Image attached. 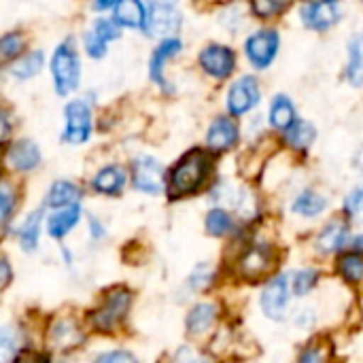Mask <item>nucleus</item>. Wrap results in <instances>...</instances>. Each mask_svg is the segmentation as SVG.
Wrapping results in <instances>:
<instances>
[{
    "label": "nucleus",
    "mask_w": 363,
    "mask_h": 363,
    "mask_svg": "<svg viewBox=\"0 0 363 363\" xmlns=\"http://www.w3.org/2000/svg\"><path fill=\"white\" fill-rule=\"evenodd\" d=\"M208 174V160L202 151H191L187 153L172 170L170 183H168V194L172 198L189 196L198 191Z\"/></svg>",
    "instance_id": "nucleus-1"
},
{
    "label": "nucleus",
    "mask_w": 363,
    "mask_h": 363,
    "mask_svg": "<svg viewBox=\"0 0 363 363\" xmlns=\"http://www.w3.org/2000/svg\"><path fill=\"white\" fill-rule=\"evenodd\" d=\"M51 74L57 94H68L79 83V57L72 43H62L51 57Z\"/></svg>",
    "instance_id": "nucleus-2"
},
{
    "label": "nucleus",
    "mask_w": 363,
    "mask_h": 363,
    "mask_svg": "<svg viewBox=\"0 0 363 363\" xmlns=\"http://www.w3.org/2000/svg\"><path fill=\"white\" fill-rule=\"evenodd\" d=\"M66 128H64V140L70 145H81L89 138L91 134V113L89 106L83 100H72L66 111Z\"/></svg>",
    "instance_id": "nucleus-3"
},
{
    "label": "nucleus",
    "mask_w": 363,
    "mask_h": 363,
    "mask_svg": "<svg viewBox=\"0 0 363 363\" xmlns=\"http://www.w3.org/2000/svg\"><path fill=\"white\" fill-rule=\"evenodd\" d=\"M132 181L138 191L155 196L164 189V166L157 160L143 155L132 166Z\"/></svg>",
    "instance_id": "nucleus-4"
},
{
    "label": "nucleus",
    "mask_w": 363,
    "mask_h": 363,
    "mask_svg": "<svg viewBox=\"0 0 363 363\" xmlns=\"http://www.w3.org/2000/svg\"><path fill=\"white\" fill-rule=\"evenodd\" d=\"M130 300H132L130 298V291H125V289L113 291L106 298V302L102 304V308H98L94 313V325L100 332H111L125 317V313L130 308Z\"/></svg>",
    "instance_id": "nucleus-5"
},
{
    "label": "nucleus",
    "mask_w": 363,
    "mask_h": 363,
    "mask_svg": "<svg viewBox=\"0 0 363 363\" xmlns=\"http://www.w3.org/2000/svg\"><path fill=\"white\" fill-rule=\"evenodd\" d=\"M257 102H259V85L251 74L240 77L228 91V108L236 117L249 113Z\"/></svg>",
    "instance_id": "nucleus-6"
},
{
    "label": "nucleus",
    "mask_w": 363,
    "mask_h": 363,
    "mask_svg": "<svg viewBox=\"0 0 363 363\" xmlns=\"http://www.w3.org/2000/svg\"><path fill=\"white\" fill-rule=\"evenodd\" d=\"M247 57L255 68H266L277 55L279 49V34L274 30H259L249 36L247 40Z\"/></svg>",
    "instance_id": "nucleus-7"
},
{
    "label": "nucleus",
    "mask_w": 363,
    "mask_h": 363,
    "mask_svg": "<svg viewBox=\"0 0 363 363\" xmlns=\"http://www.w3.org/2000/svg\"><path fill=\"white\" fill-rule=\"evenodd\" d=\"M300 17L304 26L311 30H330L332 26L338 23L340 11L330 0H308L300 9Z\"/></svg>",
    "instance_id": "nucleus-8"
},
{
    "label": "nucleus",
    "mask_w": 363,
    "mask_h": 363,
    "mask_svg": "<svg viewBox=\"0 0 363 363\" xmlns=\"http://www.w3.org/2000/svg\"><path fill=\"white\" fill-rule=\"evenodd\" d=\"M287 302H289V285L285 277H277L272 279L264 294H262V311L268 319L281 321L285 317L287 311Z\"/></svg>",
    "instance_id": "nucleus-9"
},
{
    "label": "nucleus",
    "mask_w": 363,
    "mask_h": 363,
    "mask_svg": "<svg viewBox=\"0 0 363 363\" xmlns=\"http://www.w3.org/2000/svg\"><path fill=\"white\" fill-rule=\"evenodd\" d=\"M200 64L202 68L215 77V79H228L234 72L236 66V57L234 51L223 47V45H211L200 53Z\"/></svg>",
    "instance_id": "nucleus-10"
},
{
    "label": "nucleus",
    "mask_w": 363,
    "mask_h": 363,
    "mask_svg": "<svg viewBox=\"0 0 363 363\" xmlns=\"http://www.w3.org/2000/svg\"><path fill=\"white\" fill-rule=\"evenodd\" d=\"M181 28V13L177 6H151L145 30L155 36H170Z\"/></svg>",
    "instance_id": "nucleus-11"
},
{
    "label": "nucleus",
    "mask_w": 363,
    "mask_h": 363,
    "mask_svg": "<svg viewBox=\"0 0 363 363\" xmlns=\"http://www.w3.org/2000/svg\"><path fill=\"white\" fill-rule=\"evenodd\" d=\"M238 140V125L228 117H217L206 134V145L215 151H228Z\"/></svg>",
    "instance_id": "nucleus-12"
},
{
    "label": "nucleus",
    "mask_w": 363,
    "mask_h": 363,
    "mask_svg": "<svg viewBox=\"0 0 363 363\" xmlns=\"http://www.w3.org/2000/svg\"><path fill=\"white\" fill-rule=\"evenodd\" d=\"M6 162H9V166L13 168V170H21V172H26V170H32V168H36L38 166V162H40V151H38V147L32 143V140H17V143H13L11 147H9V151H6Z\"/></svg>",
    "instance_id": "nucleus-13"
},
{
    "label": "nucleus",
    "mask_w": 363,
    "mask_h": 363,
    "mask_svg": "<svg viewBox=\"0 0 363 363\" xmlns=\"http://www.w3.org/2000/svg\"><path fill=\"white\" fill-rule=\"evenodd\" d=\"M49 342L60 351H70V349H77L83 342V334H81L79 325L72 319H62L51 328Z\"/></svg>",
    "instance_id": "nucleus-14"
},
{
    "label": "nucleus",
    "mask_w": 363,
    "mask_h": 363,
    "mask_svg": "<svg viewBox=\"0 0 363 363\" xmlns=\"http://www.w3.org/2000/svg\"><path fill=\"white\" fill-rule=\"evenodd\" d=\"M181 51V40L179 38H164L160 45H157V49L153 51V55H151V62H149V74H151V79L157 83V85H162V87H166V81H164V74H162V70H164V64L168 62V57H172L174 53H179Z\"/></svg>",
    "instance_id": "nucleus-15"
},
{
    "label": "nucleus",
    "mask_w": 363,
    "mask_h": 363,
    "mask_svg": "<svg viewBox=\"0 0 363 363\" xmlns=\"http://www.w3.org/2000/svg\"><path fill=\"white\" fill-rule=\"evenodd\" d=\"M81 217V206L74 202V204H68V206H62V211L53 213L47 221V232L53 236V238H62L66 236L79 221Z\"/></svg>",
    "instance_id": "nucleus-16"
},
{
    "label": "nucleus",
    "mask_w": 363,
    "mask_h": 363,
    "mask_svg": "<svg viewBox=\"0 0 363 363\" xmlns=\"http://www.w3.org/2000/svg\"><path fill=\"white\" fill-rule=\"evenodd\" d=\"M147 11L140 0H119L115 4V21L125 28H145Z\"/></svg>",
    "instance_id": "nucleus-17"
},
{
    "label": "nucleus",
    "mask_w": 363,
    "mask_h": 363,
    "mask_svg": "<svg viewBox=\"0 0 363 363\" xmlns=\"http://www.w3.org/2000/svg\"><path fill=\"white\" fill-rule=\"evenodd\" d=\"M347 236H349V228L342 221H338V219L330 221L317 238V249L321 253H334V251L345 247Z\"/></svg>",
    "instance_id": "nucleus-18"
},
{
    "label": "nucleus",
    "mask_w": 363,
    "mask_h": 363,
    "mask_svg": "<svg viewBox=\"0 0 363 363\" xmlns=\"http://www.w3.org/2000/svg\"><path fill=\"white\" fill-rule=\"evenodd\" d=\"M270 268V251L268 247H251L240 259V272L247 279H257Z\"/></svg>",
    "instance_id": "nucleus-19"
},
{
    "label": "nucleus",
    "mask_w": 363,
    "mask_h": 363,
    "mask_svg": "<svg viewBox=\"0 0 363 363\" xmlns=\"http://www.w3.org/2000/svg\"><path fill=\"white\" fill-rule=\"evenodd\" d=\"M123 183H125V174L117 166H106L94 177V189L106 196H117L123 189Z\"/></svg>",
    "instance_id": "nucleus-20"
},
{
    "label": "nucleus",
    "mask_w": 363,
    "mask_h": 363,
    "mask_svg": "<svg viewBox=\"0 0 363 363\" xmlns=\"http://www.w3.org/2000/svg\"><path fill=\"white\" fill-rule=\"evenodd\" d=\"M215 319H217V306L215 304H208V302L198 304L191 308V313L187 317V330H189V334L200 336V334L211 330Z\"/></svg>",
    "instance_id": "nucleus-21"
},
{
    "label": "nucleus",
    "mask_w": 363,
    "mask_h": 363,
    "mask_svg": "<svg viewBox=\"0 0 363 363\" xmlns=\"http://www.w3.org/2000/svg\"><path fill=\"white\" fill-rule=\"evenodd\" d=\"M79 198H81V189H79L74 183L57 181V183H53L51 189H49L47 204L53 206V208H62V206H68V204L79 202Z\"/></svg>",
    "instance_id": "nucleus-22"
},
{
    "label": "nucleus",
    "mask_w": 363,
    "mask_h": 363,
    "mask_svg": "<svg viewBox=\"0 0 363 363\" xmlns=\"http://www.w3.org/2000/svg\"><path fill=\"white\" fill-rule=\"evenodd\" d=\"M349 53H351V60H349V68H347V79L351 85L363 87V32L351 40Z\"/></svg>",
    "instance_id": "nucleus-23"
},
{
    "label": "nucleus",
    "mask_w": 363,
    "mask_h": 363,
    "mask_svg": "<svg viewBox=\"0 0 363 363\" xmlns=\"http://www.w3.org/2000/svg\"><path fill=\"white\" fill-rule=\"evenodd\" d=\"M294 104L287 96H277L270 106V123L279 130H287L294 123Z\"/></svg>",
    "instance_id": "nucleus-24"
},
{
    "label": "nucleus",
    "mask_w": 363,
    "mask_h": 363,
    "mask_svg": "<svg viewBox=\"0 0 363 363\" xmlns=\"http://www.w3.org/2000/svg\"><path fill=\"white\" fill-rule=\"evenodd\" d=\"M287 143L296 149H306L311 147V143L315 140V128L306 121H294L289 128H287V134H285Z\"/></svg>",
    "instance_id": "nucleus-25"
},
{
    "label": "nucleus",
    "mask_w": 363,
    "mask_h": 363,
    "mask_svg": "<svg viewBox=\"0 0 363 363\" xmlns=\"http://www.w3.org/2000/svg\"><path fill=\"white\" fill-rule=\"evenodd\" d=\"M325 198H321L315 191H304L302 196H298V200L294 202V213L302 215V217H317L323 208H325Z\"/></svg>",
    "instance_id": "nucleus-26"
},
{
    "label": "nucleus",
    "mask_w": 363,
    "mask_h": 363,
    "mask_svg": "<svg viewBox=\"0 0 363 363\" xmlns=\"http://www.w3.org/2000/svg\"><path fill=\"white\" fill-rule=\"evenodd\" d=\"M40 219H43V211H36V213H32V215L23 221V225L19 228V242H21V247H23L26 251L36 249Z\"/></svg>",
    "instance_id": "nucleus-27"
},
{
    "label": "nucleus",
    "mask_w": 363,
    "mask_h": 363,
    "mask_svg": "<svg viewBox=\"0 0 363 363\" xmlns=\"http://www.w3.org/2000/svg\"><path fill=\"white\" fill-rule=\"evenodd\" d=\"M40 66H43V53H40V51H34V53H30L28 57H21V60L11 68V74H13L15 79H30V77H34V74L40 70Z\"/></svg>",
    "instance_id": "nucleus-28"
},
{
    "label": "nucleus",
    "mask_w": 363,
    "mask_h": 363,
    "mask_svg": "<svg viewBox=\"0 0 363 363\" xmlns=\"http://www.w3.org/2000/svg\"><path fill=\"white\" fill-rule=\"evenodd\" d=\"M338 270L340 274L351 281V283H359L363 281V257L357 253H351V255H345L338 264Z\"/></svg>",
    "instance_id": "nucleus-29"
},
{
    "label": "nucleus",
    "mask_w": 363,
    "mask_h": 363,
    "mask_svg": "<svg viewBox=\"0 0 363 363\" xmlns=\"http://www.w3.org/2000/svg\"><path fill=\"white\" fill-rule=\"evenodd\" d=\"M206 230L213 236H225L232 230V217L223 208H213L206 215Z\"/></svg>",
    "instance_id": "nucleus-30"
},
{
    "label": "nucleus",
    "mask_w": 363,
    "mask_h": 363,
    "mask_svg": "<svg viewBox=\"0 0 363 363\" xmlns=\"http://www.w3.org/2000/svg\"><path fill=\"white\" fill-rule=\"evenodd\" d=\"M317 277H319V274H317L315 270H311V268H308V270H300V272H296L294 283H291V285H294V294H296V296H300V298H302V296H306V294L315 287Z\"/></svg>",
    "instance_id": "nucleus-31"
},
{
    "label": "nucleus",
    "mask_w": 363,
    "mask_h": 363,
    "mask_svg": "<svg viewBox=\"0 0 363 363\" xmlns=\"http://www.w3.org/2000/svg\"><path fill=\"white\" fill-rule=\"evenodd\" d=\"M349 217L355 221V223H362L363 225V185L357 187L349 198H347V204H345Z\"/></svg>",
    "instance_id": "nucleus-32"
},
{
    "label": "nucleus",
    "mask_w": 363,
    "mask_h": 363,
    "mask_svg": "<svg viewBox=\"0 0 363 363\" xmlns=\"http://www.w3.org/2000/svg\"><path fill=\"white\" fill-rule=\"evenodd\" d=\"M23 49V40L19 34H4L2 40H0V53L4 60H13L17 57V53Z\"/></svg>",
    "instance_id": "nucleus-33"
},
{
    "label": "nucleus",
    "mask_w": 363,
    "mask_h": 363,
    "mask_svg": "<svg viewBox=\"0 0 363 363\" xmlns=\"http://www.w3.org/2000/svg\"><path fill=\"white\" fill-rule=\"evenodd\" d=\"M291 0H253V11L262 17H270L281 13Z\"/></svg>",
    "instance_id": "nucleus-34"
},
{
    "label": "nucleus",
    "mask_w": 363,
    "mask_h": 363,
    "mask_svg": "<svg viewBox=\"0 0 363 363\" xmlns=\"http://www.w3.org/2000/svg\"><path fill=\"white\" fill-rule=\"evenodd\" d=\"M104 43H111V40H115L117 36H119V23H113V21H108V19H98L96 23H94V28H91Z\"/></svg>",
    "instance_id": "nucleus-35"
},
{
    "label": "nucleus",
    "mask_w": 363,
    "mask_h": 363,
    "mask_svg": "<svg viewBox=\"0 0 363 363\" xmlns=\"http://www.w3.org/2000/svg\"><path fill=\"white\" fill-rule=\"evenodd\" d=\"M85 51L91 55V57H102L104 55V51H106V43L94 32V30H89L87 34H85Z\"/></svg>",
    "instance_id": "nucleus-36"
},
{
    "label": "nucleus",
    "mask_w": 363,
    "mask_h": 363,
    "mask_svg": "<svg viewBox=\"0 0 363 363\" xmlns=\"http://www.w3.org/2000/svg\"><path fill=\"white\" fill-rule=\"evenodd\" d=\"M211 277H213V274H211L208 268H206V270H204V268H198V270L191 274L189 285H191L194 289H202V287H206V285L211 283Z\"/></svg>",
    "instance_id": "nucleus-37"
},
{
    "label": "nucleus",
    "mask_w": 363,
    "mask_h": 363,
    "mask_svg": "<svg viewBox=\"0 0 363 363\" xmlns=\"http://www.w3.org/2000/svg\"><path fill=\"white\" fill-rule=\"evenodd\" d=\"M13 213V194L9 189V185H2V223H9V217Z\"/></svg>",
    "instance_id": "nucleus-38"
},
{
    "label": "nucleus",
    "mask_w": 363,
    "mask_h": 363,
    "mask_svg": "<svg viewBox=\"0 0 363 363\" xmlns=\"http://www.w3.org/2000/svg\"><path fill=\"white\" fill-rule=\"evenodd\" d=\"M13 334H11V328H4L2 334H0V351H2V359H9L11 357V351L15 349L13 347Z\"/></svg>",
    "instance_id": "nucleus-39"
},
{
    "label": "nucleus",
    "mask_w": 363,
    "mask_h": 363,
    "mask_svg": "<svg viewBox=\"0 0 363 363\" xmlns=\"http://www.w3.org/2000/svg\"><path fill=\"white\" fill-rule=\"evenodd\" d=\"M98 362H134V355L125 353V351H113V353H104V355H98Z\"/></svg>",
    "instance_id": "nucleus-40"
},
{
    "label": "nucleus",
    "mask_w": 363,
    "mask_h": 363,
    "mask_svg": "<svg viewBox=\"0 0 363 363\" xmlns=\"http://www.w3.org/2000/svg\"><path fill=\"white\" fill-rule=\"evenodd\" d=\"M119 0H96L94 2V9L96 11H104V9H111V6H115Z\"/></svg>",
    "instance_id": "nucleus-41"
},
{
    "label": "nucleus",
    "mask_w": 363,
    "mask_h": 363,
    "mask_svg": "<svg viewBox=\"0 0 363 363\" xmlns=\"http://www.w3.org/2000/svg\"><path fill=\"white\" fill-rule=\"evenodd\" d=\"M11 281V270H9V262L2 259V287H6Z\"/></svg>",
    "instance_id": "nucleus-42"
},
{
    "label": "nucleus",
    "mask_w": 363,
    "mask_h": 363,
    "mask_svg": "<svg viewBox=\"0 0 363 363\" xmlns=\"http://www.w3.org/2000/svg\"><path fill=\"white\" fill-rule=\"evenodd\" d=\"M89 223H91V234H94V238H100V236H104V230H102V225H100L96 219H91Z\"/></svg>",
    "instance_id": "nucleus-43"
},
{
    "label": "nucleus",
    "mask_w": 363,
    "mask_h": 363,
    "mask_svg": "<svg viewBox=\"0 0 363 363\" xmlns=\"http://www.w3.org/2000/svg\"><path fill=\"white\" fill-rule=\"evenodd\" d=\"M151 6H174L177 0H149Z\"/></svg>",
    "instance_id": "nucleus-44"
},
{
    "label": "nucleus",
    "mask_w": 363,
    "mask_h": 363,
    "mask_svg": "<svg viewBox=\"0 0 363 363\" xmlns=\"http://www.w3.org/2000/svg\"><path fill=\"white\" fill-rule=\"evenodd\" d=\"M355 166H357V168L363 172V147L357 151V153H355Z\"/></svg>",
    "instance_id": "nucleus-45"
},
{
    "label": "nucleus",
    "mask_w": 363,
    "mask_h": 363,
    "mask_svg": "<svg viewBox=\"0 0 363 363\" xmlns=\"http://www.w3.org/2000/svg\"><path fill=\"white\" fill-rule=\"evenodd\" d=\"M353 247H355L357 251H363V236H357V238H355V242H353Z\"/></svg>",
    "instance_id": "nucleus-46"
},
{
    "label": "nucleus",
    "mask_w": 363,
    "mask_h": 363,
    "mask_svg": "<svg viewBox=\"0 0 363 363\" xmlns=\"http://www.w3.org/2000/svg\"><path fill=\"white\" fill-rule=\"evenodd\" d=\"M330 2H336V0H330Z\"/></svg>",
    "instance_id": "nucleus-47"
}]
</instances>
